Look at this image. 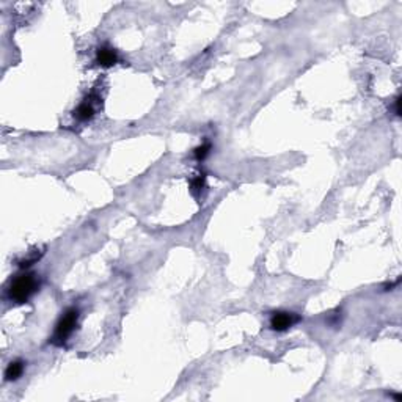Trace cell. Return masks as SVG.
<instances>
[{"label":"cell","mask_w":402,"mask_h":402,"mask_svg":"<svg viewBox=\"0 0 402 402\" xmlns=\"http://www.w3.org/2000/svg\"><path fill=\"white\" fill-rule=\"evenodd\" d=\"M74 116H76V120H79V121H88V120H91L93 116H94V107H93V102L91 101H83L79 107L76 109V112H74Z\"/></svg>","instance_id":"6"},{"label":"cell","mask_w":402,"mask_h":402,"mask_svg":"<svg viewBox=\"0 0 402 402\" xmlns=\"http://www.w3.org/2000/svg\"><path fill=\"white\" fill-rule=\"evenodd\" d=\"M96 63L104 68H110L118 63V54L109 46H102L96 51Z\"/></svg>","instance_id":"4"},{"label":"cell","mask_w":402,"mask_h":402,"mask_svg":"<svg viewBox=\"0 0 402 402\" xmlns=\"http://www.w3.org/2000/svg\"><path fill=\"white\" fill-rule=\"evenodd\" d=\"M394 109H396V115H400V98H396L394 101Z\"/></svg>","instance_id":"9"},{"label":"cell","mask_w":402,"mask_h":402,"mask_svg":"<svg viewBox=\"0 0 402 402\" xmlns=\"http://www.w3.org/2000/svg\"><path fill=\"white\" fill-rule=\"evenodd\" d=\"M299 321H300V317L297 314L288 313V311H277L270 317V328L275 332H286Z\"/></svg>","instance_id":"3"},{"label":"cell","mask_w":402,"mask_h":402,"mask_svg":"<svg viewBox=\"0 0 402 402\" xmlns=\"http://www.w3.org/2000/svg\"><path fill=\"white\" fill-rule=\"evenodd\" d=\"M38 288L39 281L35 273H22L11 281L8 288V297L14 303H26L38 291Z\"/></svg>","instance_id":"1"},{"label":"cell","mask_w":402,"mask_h":402,"mask_svg":"<svg viewBox=\"0 0 402 402\" xmlns=\"http://www.w3.org/2000/svg\"><path fill=\"white\" fill-rule=\"evenodd\" d=\"M77 322H79V310L77 308H68L60 317V321L57 322L54 335L51 338V343L54 346L65 344L68 341V338L74 333Z\"/></svg>","instance_id":"2"},{"label":"cell","mask_w":402,"mask_h":402,"mask_svg":"<svg viewBox=\"0 0 402 402\" xmlns=\"http://www.w3.org/2000/svg\"><path fill=\"white\" fill-rule=\"evenodd\" d=\"M24 368H26V363L22 362V360H14V362H11L5 369V380H8V382L17 380L20 375H22Z\"/></svg>","instance_id":"5"},{"label":"cell","mask_w":402,"mask_h":402,"mask_svg":"<svg viewBox=\"0 0 402 402\" xmlns=\"http://www.w3.org/2000/svg\"><path fill=\"white\" fill-rule=\"evenodd\" d=\"M206 185V178L204 175H198L195 179H192V182H190V187H192V192L195 195H200L203 192V188Z\"/></svg>","instance_id":"8"},{"label":"cell","mask_w":402,"mask_h":402,"mask_svg":"<svg viewBox=\"0 0 402 402\" xmlns=\"http://www.w3.org/2000/svg\"><path fill=\"white\" fill-rule=\"evenodd\" d=\"M210 150H212V145H210L209 141H206V143H203V145L195 148V150H194V157L197 160H204L209 156Z\"/></svg>","instance_id":"7"}]
</instances>
